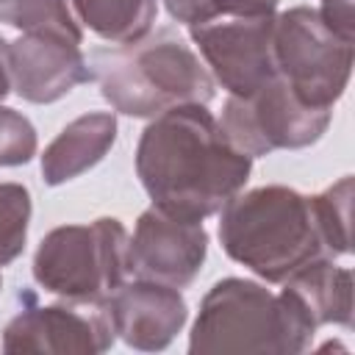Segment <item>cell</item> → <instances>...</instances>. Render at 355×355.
I'll use <instances>...</instances> for the list:
<instances>
[{
    "label": "cell",
    "mask_w": 355,
    "mask_h": 355,
    "mask_svg": "<svg viewBox=\"0 0 355 355\" xmlns=\"http://www.w3.org/2000/svg\"><path fill=\"white\" fill-rule=\"evenodd\" d=\"M6 6H8V0H0V11H3V8H6Z\"/></svg>",
    "instance_id": "obj_24"
},
{
    "label": "cell",
    "mask_w": 355,
    "mask_h": 355,
    "mask_svg": "<svg viewBox=\"0 0 355 355\" xmlns=\"http://www.w3.org/2000/svg\"><path fill=\"white\" fill-rule=\"evenodd\" d=\"M75 17L111 44H133L153 31L158 0H72Z\"/></svg>",
    "instance_id": "obj_15"
},
{
    "label": "cell",
    "mask_w": 355,
    "mask_h": 355,
    "mask_svg": "<svg viewBox=\"0 0 355 355\" xmlns=\"http://www.w3.org/2000/svg\"><path fill=\"white\" fill-rule=\"evenodd\" d=\"M33 280L72 302H103L128 280V230L114 216L53 227L36 247Z\"/></svg>",
    "instance_id": "obj_5"
},
{
    "label": "cell",
    "mask_w": 355,
    "mask_h": 355,
    "mask_svg": "<svg viewBox=\"0 0 355 355\" xmlns=\"http://www.w3.org/2000/svg\"><path fill=\"white\" fill-rule=\"evenodd\" d=\"M114 333L133 349H166L189 319V305L180 288L155 280H125L105 300Z\"/></svg>",
    "instance_id": "obj_12"
},
{
    "label": "cell",
    "mask_w": 355,
    "mask_h": 355,
    "mask_svg": "<svg viewBox=\"0 0 355 355\" xmlns=\"http://www.w3.org/2000/svg\"><path fill=\"white\" fill-rule=\"evenodd\" d=\"M8 67L11 92L36 105L55 103L75 86L94 80L80 42L53 31H25L8 42Z\"/></svg>",
    "instance_id": "obj_11"
},
{
    "label": "cell",
    "mask_w": 355,
    "mask_h": 355,
    "mask_svg": "<svg viewBox=\"0 0 355 355\" xmlns=\"http://www.w3.org/2000/svg\"><path fill=\"white\" fill-rule=\"evenodd\" d=\"M164 3H166V11L172 14V19L183 22V25H197V22L211 19L208 0H164Z\"/></svg>",
    "instance_id": "obj_22"
},
{
    "label": "cell",
    "mask_w": 355,
    "mask_h": 355,
    "mask_svg": "<svg viewBox=\"0 0 355 355\" xmlns=\"http://www.w3.org/2000/svg\"><path fill=\"white\" fill-rule=\"evenodd\" d=\"M116 341L105 300L28 305L3 330V352L25 355H100Z\"/></svg>",
    "instance_id": "obj_8"
},
{
    "label": "cell",
    "mask_w": 355,
    "mask_h": 355,
    "mask_svg": "<svg viewBox=\"0 0 355 355\" xmlns=\"http://www.w3.org/2000/svg\"><path fill=\"white\" fill-rule=\"evenodd\" d=\"M316 216L322 225V236L330 258L349 252V211H352V178L344 175L324 191L313 194Z\"/></svg>",
    "instance_id": "obj_17"
},
{
    "label": "cell",
    "mask_w": 355,
    "mask_h": 355,
    "mask_svg": "<svg viewBox=\"0 0 355 355\" xmlns=\"http://www.w3.org/2000/svg\"><path fill=\"white\" fill-rule=\"evenodd\" d=\"M319 14H322V19L338 36L355 42V11H352V0H322Z\"/></svg>",
    "instance_id": "obj_21"
},
{
    "label": "cell",
    "mask_w": 355,
    "mask_h": 355,
    "mask_svg": "<svg viewBox=\"0 0 355 355\" xmlns=\"http://www.w3.org/2000/svg\"><path fill=\"white\" fill-rule=\"evenodd\" d=\"M39 139L31 119L8 105H0V166H22L36 155Z\"/></svg>",
    "instance_id": "obj_19"
},
{
    "label": "cell",
    "mask_w": 355,
    "mask_h": 355,
    "mask_svg": "<svg viewBox=\"0 0 355 355\" xmlns=\"http://www.w3.org/2000/svg\"><path fill=\"white\" fill-rule=\"evenodd\" d=\"M313 336L316 327L286 288L272 294L255 280L225 277L216 280L200 302L189 352L297 355L311 347Z\"/></svg>",
    "instance_id": "obj_4"
},
{
    "label": "cell",
    "mask_w": 355,
    "mask_h": 355,
    "mask_svg": "<svg viewBox=\"0 0 355 355\" xmlns=\"http://www.w3.org/2000/svg\"><path fill=\"white\" fill-rule=\"evenodd\" d=\"M222 250L266 283L316 258H330L313 197L288 186H258L239 191L219 211Z\"/></svg>",
    "instance_id": "obj_2"
},
{
    "label": "cell",
    "mask_w": 355,
    "mask_h": 355,
    "mask_svg": "<svg viewBox=\"0 0 355 355\" xmlns=\"http://www.w3.org/2000/svg\"><path fill=\"white\" fill-rule=\"evenodd\" d=\"M250 172L252 158L200 103L153 116L136 147V175L153 205L189 222L219 214L244 191Z\"/></svg>",
    "instance_id": "obj_1"
},
{
    "label": "cell",
    "mask_w": 355,
    "mask_h": 355,
    "mask_svg": "<svg viewBox=\"0 0 355 355\" xmlns=\"http://www.w3.org/2000/svg\"><path fill=\"white\" fill-rule=\"evenodd\" d=\"M0 286H3V277H0Z\"/></svg>",
    "instance_id": "obj_25"
},
{
    "label": "cell",
    "mask_w": 355,
    "mask_h": 355,
    "mask_svg": "<svg viewBox=\"0 0 355 355\" xmlns=\"http://www.w3.org/2000/svg\"><path fill=\"white\" fill-rule=\"evenodd\" d=\"M11 94V67H8V42L0 36V103Z\"/></svg>",
    "instance_id": "obj_23"
},
{
    "label": "cell",
    "mask_w": 355,
    "mask_h": 355,
    "mask_svg": "<svg viewBox=\"0 0 355 355\" xmlns=\"http://www.w3.org/2000/svg\"><path fill=\"white\" fill-rule=\"evenodd\" d=\"M31 211V191L22 183H0V266L22 255Z\"/></svg>",
    "instance_id": "obj_18"
},
{
    "label": "cell",
    "mask_w": 355,
    "mask_h": 355,
    "mask_svg": "<svg viewBox=\"0 0 355 355\" xmlns=\"http://www.w3.org/2000/svg\"><path fill=\"white\" fill-rule=\"evenodd\" d=\"M208 255V233L202 222H189L147 208L133 236H128V275L139 280H155L172 288L189 286Z\"/></svg>",
    "instance_id": "obj_10"
},
{
    "label": "cell",
    "mask_w": 355,
    "mask_h": 355,
    "mask_svg": "<svg viewBox=\"0 0 355 355\" xmlns=\"http://www.w3.org/2000/svg\"><path fill=\"white\" fill-rule=\"evenodd\" d=\"M116 141V116L89 111L61 128L42 153V178L47 186H61L97 166Z\"/></svg>",
    "instance_id": "obj_13"
},
{
    "label": "cell",
    "mask_w": 355,
    "mask_h": 355,
    "mask_svg": "<svg viewBox=\"0 0 355 355\" xmlns=\"http://www.w3.org/2000/svg\"><path fill=\"white\" fill-rule=\"evenodd\" d=\"M100 94L125 116L153 119L175 105L214 100V78L200 55L172 31H158L133 44L92 53Z\"/></svg>",
    "instance_id": "obj_3"
},
{
    "label": "cell",
    "mask_w": 355,
    "mask_h": 355,
    "mask_svg": "<svg viewBox=\"0 0 355 355\" xmlns=\"http://www.w3.org/2000/svg\"><path fill=\"white\" fill-rule=\"evenodd\" d=\"M272 17H227L189 25L214 83H222L233 97H247L269 83L275 69Z\"/></svg>",
    "instance_id": "obj_9"
},
{
    "label": "cell",
    "mask_w": 355,
    "mask_h": 355,
    "mask_svg": "<svg viewBox=\"0 0 355 355\" xmlns=\"http://www.w3.org/2000/svg\"><path fill=\"white\" fill-rule=\"evenodd\" d=\"M283 288L316 330L322 324L352 327V272L347 266H336L333 258L305 263L283 280Z\"/></svg>",
    "instance_id": "obj_14"
},
{
    "label": "cell",
    "mask_w": 355,
    "mask_h": 355,
    "mask_svg": "<svg viewBox=\"0 0 355 355\" xmlns=\"http://www.w3.org/2000/svg\"><path fill=\"white\" fill-rule=\"evenodd\" d=\"M0 22L25 31H53L72 42H83L75 11L67 0H8L0 11Z\"/></svg>",
    "instance_id": "obj_16"
},
{
    "label": "cell",
    "mask_w": 355,
    "mask_h": 355,
    "mask_svg": "<svg viewBox=\"0 0 355 355\" xmlns=\"http://www.w3.org/2000/svg\"><path fill=\"white\" fill-rule=\"evenodd\" d=\"M333 119V108L305 103L280 75L247 97H227L222 108L225 136L250 158L275 150H302L316 144Z\"/></svg>",
    "instance_id": "obj_7"
},
{
    "label": "cell",
    "mask_w": 355,
    "mask_h": 355,
    "mask_svg": "<svg viewBox=\"0 0 355 355\" xmlns=\"http://www.w3.org/2000/svg\"><path fill=\"white\" fill-rule=\"evenodd\" d=\"M272 50L277 75L311 105L333 108L352 75V39L338 36L311 6L275 17Z\"/></svg>",
    "instance_id": "obj_6"
},
{
    "label": "cell",
    "mask_w": 355,
    "mask_h": 355,
    "mask_svg": "<svg viewBox=\"0 0 355 355\" xmlns=\"http://www.w3.org/2000/svg\"><path fill=\"white\" fill-rule=\"evenodd\" d=\"M280 0H208L211 19L219 17H272Z\"/></svg>",
    "instance_id": "obj_20"
}]
</instances>
